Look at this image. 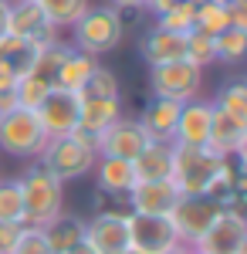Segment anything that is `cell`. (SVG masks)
<instances>
[{
    "label": "cell",
    "mask_w": 247,
    "mask_h": 254,
    "mask_svg": "<svg viewBox=\"0 0 247 254\" xmlns=\"http://www.w3.org/2000/svg\"><path fill=\"white\" fill-rule=\"evenodd\" d=\"M95 159H98L95 136L75 129L71 136L48 139L44 149H41V156H38V163L51 176H58L61 183H68V180H81V176L92 173V170H95Z\"/></svg>",
    "instance_id": "cell-1"
},
{
    "label": "cell",
    "mask_w": 247,
    "mask_h": 254,
    "mask_svg": "<svg viewBox=\"0 0 247 254\" xmlns=\"http://www.w3.org/2000/svg\"><path fill=\"white\" fill-rule=\"evenodd\" d=\"M20 183V200H24V224L44 227L64 210V183L51 176L38 159H31L27 173L17 176Z\"/></svg>",
    "instance_id": "cell-2"
},
{
    "label": "cell",
    "mask_w": 247,
    "mask_h": 254,
    "mask_svg": "<svg viewBox=\"0 0 247 254\" xmlns=\"http://www.w3.org/2000/svg\"><path fill=\"white\" fill-rule=\"evenodd\" d=\"M68 31H71V48L98 58V55H109L122 44L125 20H122V10H115L109 3H98V7L92 3Z\"/></svg>",
    "instance_id": "cell-3"
},
{
    "label": "cell",
    "mask_w": 247,
    "mask_h": 254,
    "mask_svg": "<svg viewBox=\"0 0 247 254\" xmlns=\"http://www.w3.org/2000/svg\"><path fill=\"white\" fill-rule=\"evenodd\" d=\"M220 166V156H213L210 149L196 146H176L173 142V173L170 183L176 187L180 196H207L210 176Z\"/></svg>",
    "instance_id": "cell-4"
},
{
    "label": "cell",
    "mask_w": 247,
    "mask_h": 254,
    "mask_svg": "<svg viewBox=\"0 0 247 254\" xmlns=\"http://www.w3.org/2000/svg\"><path fill=\"white\" fill-rule=\"evenodd\" d=\"M44 142H48V136L31 109H17L0 119V153L14 159H38Z\"/></svg>",
    "instance_id": "cell-5"
},
{
    "label": "cell",
    "mask_w": 247,
    "mask_h": 254,
    "mask_svg": "<svg viewBox=\"0 0 247 254\" xmlns=\"http://www.w3.org/2000/svg\"><path fill=\"white\" fill-rule=\"evenodd\" d=\"M152 98H170V102H193L203 92V71L190 61H170V64H156L149 75Z\"/></svg>",
    "instance_id": "cell-6"
},
{
    "label": "cell",
    "mask_w": 247,
    "mask_h": 254,
    "mask_svg": "<svg viewBox=\"0 0 247 254\" xmlns=\"http://www.w3.org/2000/svg\"><path fill=\"white\" fill-rule=\"evenodd\" d=\"M193 254H247V217L241 210H220L193 244Z\"/></svg>",
    "instance_id": "cell-7"
},
{
    "label": "cell",
    "mask_w": 247,
    "mask_h": 254,
    "mask_svg": "<svg viewBox=\"0 0 247 254\" xmlns=\"http://www.w3.org/2000/svg\"><path fill=\"white\" fill-rule=\"evenodd\" d=\"M7 34L24 38L34 51L61 41V31L55 24H48L44 10L38 7V0H10V7H7Z\"/></svg>",
    "instance_id": "cell-8"
},
{
    "label": "cell",
    "mask_w": 247,
    "mask_h": 254,
    "mask_svg": "<svg viewBox=\"0 0 247 254\" xmlns=\"http://www.w3.org/2000/svg\"><path fill=\"white\" fill-rule=\"evenodd\" d=\"M217 214H220V207L210 196H180L176 207L170 210V224H173V231H176V237H180V244L193 248L200 241V234L213 224Z\"/></svg>",
    "instance_id": "cell-9"
},
{
    "label": "cell",
    "mask_w": 247,
    "mask_h": 254,
    "mask_svg": "<svg viewBox=\"0 0 247 254\" xmlns=\"http://www.w3.org/2000/svg\"><path fill=\"white\" fill-rule=\"evenodd\" d=\"M129 251L135 254H166L180 248V237L173 231L170 217H149V214H129Z\"/></svg>",
    "instance_id": "cell-10"
},
{
    "label": "cell",
    "mask_w": 247,
    "mask_h": 254,
    "mask_svg": "<svg viewBox=\"0 0 247 254\" xmlns=\"http://www.w3.org/2000/svg\"><path fill=\"white\" fill-rule=\"evenodd\" d=\"M129 210H102L85 217V244H92L98 254H122L129 251Z\"/></svg>",
    "instance_id": "cell-11"
},
{
    "label": "cell",
    "mask_w": 247,
    "mask_h": 254,
    "mask_svg": "<svg viewBox=\"0 0 247 254\" xmlns=\"http://www.w3.org/2000/svg\"><path fill=\"white\" fill-rule=\"evenodd\" d=\"M146 142H149V136H146V129L139 126V119L119 116L112 126L95 139V153H98V156L135 159L139 153H142V146H146Z\"/></svg>",
    "instance_id": "cell-12"
},
{
    "label": "cell",
    "mask_w": 247,
    "mask_h": 254,
    "mask_svg": "<svg viewBox=\"0 0 247 254\" xmlns=\"http://www.w3.org/2000/svg\"><path fill=\"white\" fill-rule=\"evenodd\" d=\"M34 116H38V122H41V129H44L48 139L71 136V132L78 129V95L58 92L55 88V92L34 109Z\"/></svg>",
    "instance_id": "cell-13"
},
{
    "label": "cell",
    "mask_w": 247,
    "mask_h": 254,
    "mask_svg": "<svg viewBox=\"0 0 247 254\" xmlns=\"http://www.w3.org/2000/svg\"><path fill=\"white\" fill-rule=\"evenodd\" d=\"M203 149H210L220 159H234L241 149H247V119H237L213 105V119H210V139Z\"/></svg>",
    "instance_id": "cell-14"
},
{
    "label": "cell",
    "mask_w": 247,
    "mask_h": 254,
    "mask_svg": "<svg viewBox=\"0 0 247 254\" xmlns=\"http://www.w3.org/2000/svg\"><path fill=\"white\" fill-rule=\"evenodd\" d=\"M210 119H213V102L207 98H193L180 105V119H176V129H173V142L176 146H196L203 149L210 139Z\"/></svg>",
    "instance_id": "cell-15"
},
{
    "label": "cell",
    "mask_w": 247,
    "mask_h": 254,
    "mask_svg": "<svg viewBox=\"0 0 247 254\" xmlns=\"http://www.w3.org/2000/svg\"><path fill=\"white\" fill-rule=\"evenodd\" d=\"M176 187L170 180L159 183H135V190L125 196V210L129 214H149V217H170V210L176 207Z\"/></svg>",
    "instance_id": "cell-16"
},
{
    "label": "cell",
    "mask_w": 247,
    "mask_h": 254,
    "mask_svg": "<svg viewBox=\"0 0 247 254\" xmlns=\"http://www.w3.org/2000/svg\"><path fill=\"white\" fill-rule=\"evenodd\" d=\"M95 183L102 193L115 196L125 203V196L135 190V170H132V159H119V156H98L95 159Z\"/></svg>",
    "instance_id": "cell-17"
},
{
    "label": "cell",
    "mask_w": 247,
    "mask_h": 254,
    "mask_svg": "<svg viewBox=\"0 0 247 254\" xmlns=\"http://www.w3.org/2000/svg\"><path fill=\"white\" fill-rule=\"evenodd\" d=\"M132 170L139 183H159V180H170L173 173V142H156L149 139L142 146V153L132 159Z\"/></svg>",
    "instance_id": "cell-18"
},
{
    "label": "cell",
    "mask_w": 247,
    "mask_h": 254,
    "mask_svg": "<svg viewBox=\"0 0 247 254\" xmlns=\"http://www.w3.org/2000/svg\"><path fill=\"white\" fill-rule=\"evenodd\" d=\"M176 119H180V102L152 98V102H146V109L139 112V126H142L146 136L156 139V142H173Z\"/></svg>",
    "instance_id": "cell-19"
},
{
    "label": "cell",
    "mask_w": 247,
    "mask_h": 254,
    "mask_svg": "<svg viewBox=\"0 0 247 254\" xmlns=\"http://www.w3.org/2000/svg\"><path fill=\"white\" fill-rule=\"evenodd\" d=\"M95 68H98L95 55H85V51L71 48V55L61 61V68L55 71L51 85H55L58 92H71V95H78V92H81V85L92 78V71H95Z\"/></svg>",
    "instance_id": "cell-20"
},
{
    "label": "cell",
    "mask_w": 247,
    "mask_h": 254,
    "mask_svg": "<svg viewBox=\"0 0 247 254\" xmlns=\"http://www.w3.org/2000/svg\"><path fill=\"white\" fill-rule=\"evenodd\" d=\"M183 51H186V38H183V34H170V31H163V27H152L149 34L142 38V58H146L149 68L180 61Z\"/></svg>",
    "instance_id": "cell-21"
},
{
    "label": "cell",
    "mask_w": 247,
    "mask_h": 254,
    "mask_svg": "<svg viewBox=\"0 0 247 254\" xmlns=\"http://www.w3.org/2000/svg\"><path fill=\"white\" fill-rule=\"evenodd\" d=\"M41 231H44V237H48L51 251H55V254H64L68 248H75V244H81V241H85V217L61 210V214H58L51 224H44Z\"/></svg>",
    "instance_id": "cell-22"
},
{
    "label": "cell",
    "mask_w": 247,
    "mask_h": 254,
    "mask_svg": "<svg viewBox=\"0 0 247 254\" xmlns=\"http://www.w3.org/2000/svg\"><path fill=\"white\" fill-rule=\"evenodd\" d=\"M51 92H55L51 78H44V75H38V71H24V75H17V85H14L17 105L20 109H31V112H34Z\"/></svg>",
    "instance_id": "cell-23"
},
{
    "label": "cell",
    "mask_w": 247,
    "mask_h": 254,
    "mask_svg": "<svg viewBox=\"0 0 247 254\" xmlns=\"http://www.w3.org/2000/svg\"><path fill=\"white\" fill-rule=\"evenodd\" d=\"M38 7L44 10L48 24H55L58 31H64V27H71L92 7V0H38Z\"/></svg>",
    "instance_id": "cell-24"
},
{
    "label": "cell",
    "mask_w": 247,
    "mask_h": 254,
    "mask_svg": "<svg viewBox=\"0 0 247 254\" xmlns=\"http://www.w3.org/2000/svg\"><path fill=\"white\" fill-rule=\"evenodd\" d=\"M213 51L220 64H241L247 58V31L241 27H227L213 38Z\"/></svg>",
    "instance_id": "cell-25"
},
{
    "label": "cell",
    "mask_w": 247,
    "mask_h": 254,
    "mask_svg": "<svg viewBox=\"0 0 247 254\" xmlns=\"http://www.w3.org/2000/svg\"><path fill=\"white\" fill-rule=\"evenodd\" d=\"M156 27H163V31H170V34H190L193 27H196V3L190 0H176L166 14H159L156 17Z\"/></svg>",
    "instance_id": "cell-26"
},
{
    "label": "cell",
    "mask_w": 247,
    "mask_h": 254,
    "mask_svg": "<svg viewBox=\"0 0 247 254\" xmlns=\"http://www.w3.org/2000/svg\"><path fill=\"white\" fill-rule=\"evenodd\" d=\"M227 27H230L227 3H217V0L196 3V27H193V31H200V34H207V38H217V34L227 31Z\"/></svg>",
    "instance_id": "cell-27"
},
{
    "label": "cell",
    "mask_w": 247,
    "mask_h": 254,
    "mask_svg": "<svg viewBox=\"0 0 247 254\" xmlns=\"http://www.w3.org/2000/svg\"><path fill=\"white\" fill-rule=\"evenodd\" d=\"M0 58H7L14 64V71L24 75V71H31L34 68V58H38V51L27 44L24 38H14V34H3L0 38Z\"/></svg>",
    "instance_id": "cell-28"
},
{
    "label": "cell",
    "mask_w": 247,
    "mask_h": 254,
    "mask_svg": "<svg viewBox=\"0 0 247 254\" xmlns=\"http://www.w3.org/2000/svg\"><path fill=\"white\" fill-rule=\"evenodd\" d=\"M0 224H24V200H20V183L0 180Z\"/></svg>",
    "instance_id": "cell-29"
},
{
    "label": "cell",
    "mask_w": 247,
    "mask_h": 254,
    "mask_svg": "<svg viewBox=\"0 0 247 254\" xmlns=\"http://www.w3.org/2000/svg\"><path fill=\"white\" fill-rule=\"evenodd\" d=\"M183 61L196 64L200 71H207L210 64H217V51H213V38L200 34V31H190L186 34V51H183Z\"/></svg>",
    "instance_id": "cell-30"
},
{
    "label": "cell",
    "mask_w": 247,
    "mask_h": 254,
    "mask_svg": "<svg viewBox=\"0 0 247 254\" xmlns=\"http://www.w3.org/2000/svg\"><path fill=\"white\" fill-rule=\"evenodd\" d=\"M213 105L224 109V112H230V116H237V119H247V85L241 78L227 81V85L220 88V95H217Z\"/></svg>",
    "instance_id": "cell-31"
},
{
    "label": "cell",
    "mask_w": 247,
    "mask_h": 254,
    "mask_svg": "<svg viewBox=\"0 0 247 254\" xmlns=\"http://www.w3.org/2000/svg\"><path fill=\"white\" fill-rule=\"evenodd\" d=\"M71 55V44L68 41H55V44H48V48H41L38 58H34V68L31 71H38L44 78H55V71L61 68V61Z\"/></svg>",
    "instance_id": "cell-32"
},
{
    "label": "cell",
    "mask_w": 247,
    "mask_h": 254,
    "mask_svg": "<svg viewBox=\"0 0 247 254\" xmlns=\"http://www.w3.org/2000/svg\"><path fill=\"white\" fill-rule=\"evenodd\" d=\"M14 254H55L51 251V244H48V237L41 227H31V224H24V231H20V241Z\"/></svg>",
    "instance_id": "cell-33"
},
{
    "label": "cell",
    "mask_w": 247,
    "mask_h": 254,
    "mask_svg": "<svg viewBox=\"0 0 247 254\" xmlns=\"http://www.w3.org/2000/svg\"><path fill=\"white\" fill-rule=\"evenodd\" d=\"M24 224H0V254H14Z\"/></svg>",
    "instance_id": "cell-34"
},
{
    "label": "cell",
    "mask_w": 247,
    "mask_h": 254,
    "mask_svg": "<svg viewBox=\"0 0 247 254\" xmlns=\"http://www.w3.org/2000/svg\"><path fill=\"white\" fill-rule=\"evenodd\" d=\"M227 14H230V27L247 31V0H227Z\"/></svg>",
    "instance_id": "cell-35"
},
{
    "label": "cell",
    "mask_w": 247,
    "mask_h": 254,
    "mask_svg": "<svg viewBox=\"0 0 247 254\" xmlns=\"http://www.w3.org/2000/svg\"><path fill=\"white\" fill-rule=\"evenodd\" d=\"M17 85V71H14V64L7 58H0V92H10Z\"/></svg>",
    "instance_id": "cell-36"
},
{
    "label": "cell",
    "mask_w": 247,
    "mask_h": 254,
    "mask_svg": "<svg viewBox=\"0 0 247 254\" xmlns=\"http://www.w3.org/2000/svg\"><path fill=\"white\" fill-rule=\"evenodd\" d=\"M20 105H17V95H14V88L10 92H0V119L3 116H10V112H17Z\"/></svg>",
    "instance_id": "cell-37"
},
{
    "label": "cell",
    "mask_w": 247,
    "mask_h": 254,
    "mask_svg": "<svg viewBox=\"0 0 247 254\" xmlns=\"http://www.w3.org/2000/svg\"><path fill=\"white\" fill-rule=\"evenodd\" d=\"M112 200H115V196H109V193H102V190H95L92 210H95V214H102V210H112Z\"/></svg>",
    "instance_id": "cell-38"
},
{
    "label": "cell",
    "mask_w": 247,
    "mask_h": 254,
    "mask_svg": "<svg viewBox=\"0 0 247 254\" xmlns=\"http://www.w3.org/2000/svg\"><path fill=\"white\" fill-rule=\"evenodd\" d=\"M173 3H176V0H146L142 7H146V10H152V17H159V14H166V10H170Z\"/></svg>",
    "instance_id": "cell-39"
},
{
    "label": "cell",
    "mask_w": 247,
    "mask_h": 254,
    "mask_svg": "<svg viewBox=\"0 0 247 254\" xmlns=\"http://www.w3.org/2000/svg\"><path fill=\"white\" fill-rule=\"evenodd\" d=\"M109 7H115V10H139L146 0H105Z\"/></svg>",
    "instance_id": "cell-40"
},
{
    "label": "cell",
    "mask_w": 247,
    "mask_h": 254,
    "mask_svg": "<svg viewBox=\"0 0 247 254\" xmlns=\"http://www.w3.org/2000/svg\"><path fill=\"white\" fill-rule=\"evenodd\" d=\"M7 7H10V0H0V38L7 34Z\"/></svg>",
    "instance_id": "cell-41"
},
{
    "label": "cell",
    "mask_w": 247,
    "mask_h": 254,
    "mask_svg": "<svg viewBox=\"0 0 247 254\" xmlns=\"http://www.w3.org/2000/svg\"><path fill=\"white\" fill-rule=\"evenodd\" d=\"M64 254H98V251L92 248V244H85V241H81V244H75V248H68Z\"/></svg>",
    "instance_id": "cell-42"
},
{
    "label": "cell",
    "mask_w": 247,
    "mask_h": 254,
    "mask_svg": "<svg viewBox=\"0 0 247 254\" xmlns=\"http://www.w3.org/2000/svg\"><path fill=\"white\" fill-rule=\"evenodd\" d=\"M166 254H193V248H186V244H180V248H173V251H166Z\"/></svg>",
    "instance_id": "cell-43"
},
{
    "label": "cell",
    "mask_w": 247,
    "mask_h": 254,
    "mask_svg": "<svg viewBox=\"0 0 247 254\" xmlns=\"http://www.w3.org/2000/svg\"><path fill=\"white\" fill-rule=\"evenodd\" d=\"M190 3H203V0H190Z\"/></svg>",
    "instance_id": "cell-44"
},
{
    "label": "cell",
    "mask_w": 247,
    "mask_h": 254,
    "mask_svg": "<svg viewBox=\"0 0 247 254\" xmlns=\"http://www.w3.org/2000/svg\"><path fill=\"white\" fill-rule=\"evenodd\" d=\"M122 254H135V251H122Z\"/></svg>",
    "instance_id": "cell-45"
}]
</instances>
